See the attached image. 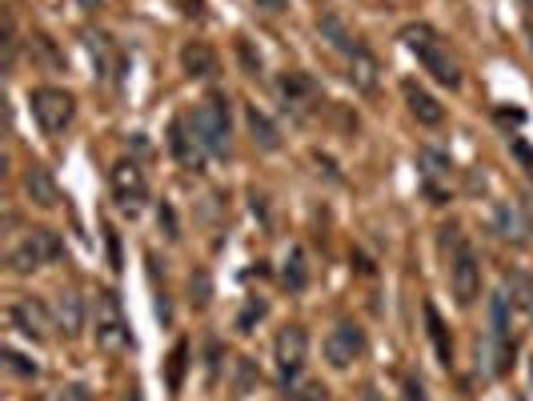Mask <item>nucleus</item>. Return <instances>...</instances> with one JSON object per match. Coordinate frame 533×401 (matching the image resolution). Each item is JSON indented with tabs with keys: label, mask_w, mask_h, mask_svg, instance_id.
I'll return each mask as SVG.
<instances>
[{
	"label": "nucleus",
	"mask_w": 533,
	"mask_h": 401,
	"mask_svg": "<svg viewBox=\"0 0 533 401\" xmlns=\"http://www.w3.org/2000/svg\"><path fill=\"white\" fill-rule=\"evenodd\" d=\"M510 297L505 289H497L489 297V329L485 341H477V373L485 378H505L513 370V353H518V337H513V321H510Z\"/></svg>",
	"instance_id": "f257e3e1"
},
{
	"label": "nucleus",
	"mask_w": 533,
	"mask_h": 401,
	"mask_svg": "<svg viewBox=\"0 0 533 401\" xmlns=\"http://www.w3.org/2000/svg\"><path fill=\"white\" fill-rule=\"evenodd\" d=\"M401 45L417 57V65L425 68L441 89H461V68L450 57V45H445V37L433 29V24H425V21L406 24V29H401Z\"/></svg>",
	"instance_id": "f03ea898"
},
{
	"label": "nucleus",
	"mask_w": 533,
	"mask_h": 401,
	"mask_svg": "<svg viewBox=\"0 0 533 401\" xmlns=\"http://www.w3.org/2000/svg\"><path fill=\"white\" fill-rule=\"evenodd\" d=\"M188 129L197 133L201 149L209 157H229V141H233V109H229L225 92H209L188 117Z\"/></svg>",
	"instance_id": "7ed1b4c3"
},
{
	"label": "nucleus",
	"mask_w": 533,
	"mask_h": 401,
	"mask_svg": "<svg viewBox=\"0 0 533 401\" xmlns=\"http://www.w3.org/2000/svg\"><path fill=\"white\" fill-rule=\"evenodd\" d=\"M445 233V249H450V289H453V301L461 309L481 297V261H477V249L458 233V229H441Z\"/></svg>",
	"instance_id": "20e7f679"
},
{
	"label": "nucleus",
	"mask_w": 533,
	"mask_h": 401,
	"mask_svg": "<svg viewBox=\"0 0 533 401\" xmlns=\"http://www.w3.org/2000/svg\"><path fill=\"white\" fill-rule=\"evenodd\" d=\"M60 257H65V241H60L57 229H29V233L8 249V269H13L16 277H24V273H37Z\"/></svg>",
	"instance_id": "39448f33"
},
{
	"label": "nucleus",
	"mask_w": 533,
	"mask_h": 401,
	"mask_svg": "<svg viewBox=\"0 0 533 401\" xmlns=\"http://www.w3.org/2000/svg\"><path fill=\"white\" fill-rule=\"evenodd\" d=\"M92 337H97V345L105 349V353H120V349H128V318L125 309H120V297L113 289H100L97 301H92Z\"/></svg>",
	"instance_id": "423d86ee"
},
{
	"label": "nucleus",
	"mask_w": 533,
	"mask_h": 401,
	"mask_svg": "<svg viewBox=\"0 0 533 401\" xmlns=\"http://www.w3.org/2000/svg\"><path fill=\"white\" fill-rule=\"evenodd\" d=\"M309 362V334L305 326H285L273 341V370H277V386L293 394L301 373H305Z\"/></svg>",
	"instance_id": "0eeeda50"
},
{
	"label": "nucleus",
	"mask_w": 533,
	"mask_h": 401,
	"mask_svg": "<svg viewBox=\"0 0 533 401\" xmlns=\"http://www.w3.org/2000/svg\"><path fill=\"white\" fill-rule=\"evenodd\" d=\"M29 105H32V117H37V125H40V133L45 136H60L76 117L73 92L57 89V84H40V89H32Z\"/></svg>",
	"instance_id": "6e6552de"
},
{
	"label": "nucleus",
	"mask_w": 533,
	"mask_h": 401,
	"mask_svg": "<svg viewBox=\"0 0 533 401\" xmlns=\"http://www.w3.org/2000/svg\"><path fill=\"white\" fill-rule=\"evenodd\" d=\"M325 362L333 365V370H349L354 362H361L369 349V337L365 329L357 326V321H337V326L325 334Z\"/></svg>",
	"instance_id": "1a4fd4ad"
},
{
	"label": "nucleus",
	"mask_w": 533,
	"mask_h": 401,
	"mask_svg": "<svg viewBox=\"0 0 533 401\" xmlns=\"http://www.w3.org/2000/svg\"><path fill=\"white\" fill-rule=\"evenodd\" d=\"M109 185H113V201L120 213L136 217L144 209V197H149V181H144V169L136 161H117L113 173H109Z\"/></svg>",
	"instance_id": "9d476101"
},
{
	"label": "nucleus",
	"mask_w": 533,
	"mask_h": 401,
	"mask_svg": "<svg viewBox=\"0 0 533 401\" xmlns=\"http://www.w3.org/2000/svg\"><path fill=\"white\" fill-rule=\"evenodd\" d=\"M8 326L29 341H48L57 321H53V309H48L40 297H16V301L8 305Z\"/></svg>",
	"instance_id": "9b49d317"
},
{
	"label": "nucleus",
	"mask_w": 533,
	"mask_h": 401,
	"mask_svg": "<svg viewBox=\"0 0 533 401\" xmlns=\"http://www.w3.org/2000/svg\"><path fill=\"white\" fill-rule=\"evenodd\" d=\"M277 97H281V105L293 109V113H309V109L321 100V89H317V81L309 73L293 68V73H285L277 81Z\"/></svg>",
	"instance_id": "f8f14e48"
},
{
	"label": "nucleus",
	"mask_w": 533,
	"mask_h": 401,
	"mask_svg": "<svg viewBox=\"0 0 533 401\" xmlns=\"http://www.w3.org/2000/svg\"><path fill=\"white\" fill-rule=\"evenodd\" d=\"M401 97H406V105H409V113H414V121L417 125H441L445 121V105L433 97V92L425 89V84H417V81H401Z\"/></svg>",
	"instance_id": "ddd939ff"
},
{
	"label": "nucleus",
	"mask_w": 533,
	"mask_h": 401,
	"mask_svg": "<svg viewBox=\"0 0 533 401\" xmlns=\"http://www.w3.org/2000/svg\"><path fill=\"white\" fill-rule=\"evenodd\" d=\"M169 149H173V157H177L185 169H201L205 157H209V153L201 149V141H197V133L188 129L185 117H177V121L169 125Z\"/></svg>",
	"instance_id": "4468645a"
},
{
	"label": "nucleus",
	"mask_w": 533,
	"mask_h": 401,
	"mask_svg": "<svg viewBox=\"0 0 533 401\" xmlns=\"http://www.w3.org/2000/svg\"><path fill=\"white\" fill-rule=\"evenodd\" d=\"M317 37L325 40V45L333 48V53H341L349 61L354 53H361V45H357V37L349 32V24L341 21L337 13H325V16H317Z\"/></svg>",
	"instance_id": "2eb2a0df"
},
{
	"label": "nucleus",
	"mask_w": 533,
	"mask_h": 401,
	"mask_svg": "<svg viewBox=\"0 0 533 401\" xmlns=\"http://www.w3.org/2000/svg\"><path fill=\"white\" fill-rule=\"evenodd\" d=\"M24 193H29V201L40 205V209H57V205H60V189H57L53 177H48L45 165H29V169H24Z\"/></svg>",
	"instance_id": "dca6fc26"
},
{
	"label": "nucleus",
	"mask_w": 533,
	"mask_h": 401,
	"mask_svg": "<svg viewBox=\"0 0 533 401\" xmlns=\"http://www.w3.org/2000/svg\"><path fill=\"white\" fill-rule=\"evenodd\" d=\"M494 233L502 241H513V245H526V233H529V217L513 205H497L494 209Z\"/></svg>",
	"instance_id": "f3484780"
},
{
	"label": "nucleus",
	"mask_w": 533,
	"mask_h": 401,
	"mask_svg": "<svg viewBox=\"0 0 533 401\" xmlns=\"http://www.w3.org/2000/svg\"><path fill=\"white\" fill-rule=\"evenodd\" d=\"M84 45H89V57H92V65H97V76L100 81H109L113 68L120 65V53H117L113 37H109V32H84Z\"/></svg>",
	"instance_id": "a211bd4d"
},
{
	"label": "nucleus",
	"mask_w": 533,
	"mask_h": 401,
	"mask_svg": "<svg viewBox=\"0 0 533 401\" xmlns=\"http://www.w3.org/2000/svg\"><path fill=\"white\" fill-rule=\"evenodd\" d=\"M425 326H429V341H433L437 362L450 370V365H453V337H450V326L441 321V313H437L433 301H425Z\"/></svg>",
	"instance_id": "6ab92c4d"
},
{
	"label": "nucleus",
	"mask_w": 533,
	"mask_h": 401,
	"mask_svg": "<svg viewBox=\"0 0 533 401\" xmlns=\"http://www.w3.org/2000/svg\"><path fill=\"white\" fill-rule=\"evenodd\" d=\"M505 297H510L513 309L526 313V321H533V277L526 269L505 273Z\"/></svg>",
	"instance_id": "aec40b11"
},
{
	"label": "nucleus",
	"mask_w": 533,
	"mask_h": 401,
	"mask_svg": "<svg viewBox=\"0 0 533 401\" xmlns=\"http://www.w3.org/2000/svg\"><path fill=\"white\" fill-rule=\"evenodd\" d=\"M245 125H249V133H253V144H261L265 153H277V149H281V133H277V125H273L257 105H249V109H245Z\"/></svg>",
	"instance_id": "412c9836"
},
{
	"label": "nucleus",
	"mask_w": 533,
	"mask_h": 401,
	"mask_svg": "<svg viewBox=\"0 0 533 401\" xmlns=\"http://www.w3.org/2000/svg\"><path fill=\"white\" fill-rule=\"evenodd\" d=\"M180 65H185L188 76H213L217 73V53L205 40H193V45L180 48Z\"/></svg>",
	"instance_id": "4be33fe9"
},
{
	"label": "nucleus",
	"mask_w": 533,
	"mask_h": 401,
	"mask_svg": "<svg viewBox=\"0 0 533 401\" xmlns=\"http://www.w3.org/2000/svg\"><path fill=\"white\" fill-rule=\"evenodd\" d=\"M349 81H354V89H361V92L377 89V61H373L369 48H361V53L349 57Z\"/></svg>",
	"instance_id": "5701e85b"
},
{
	"label": "nucleus",
	"mask_w": 533,
	"mask_h": 401,
	"mask_svg": "<svg viewBox=\"0 0 533 401\" xmlns=\"http://www.w3.org/2000/svg\"><path fill=\"white\" fill-rule=\"evenodd\" d=\"M57 321H60V329H65L68 337L81 334V326H84V305H81V297H76V293H60V301H57Z\"/></svg>",
	"instance_id": "b1692460"
},
{
	"label": "nucleus",
	"mask_w": 533,
	"mask_h": 401,
	"mask_svg": "<svg viewBox=\"0 0 533 401\" xmlns=\"http://www.w3.org/2000/svg\"><path fill=\"white\" fill-rule=\"evenodd\" d=\"M281 281H285V289H293V293H301V289L309 285L305 249H289V257H285V269H281Z\"/></svg>",
	"instance_id": "393cba45"
},
{
	"label": "nucleus",
	"mask_w": 533,
	"mask_h": 401,
	"mask_svg": "<svg viewBox=\"0 0 533 401\" xmlns=\"http://www.w3.org/2000/svg\"><path fill=\"white\" fill-rule=\"evenodd\" d=\"M417 165H421V177H425L429 185H433L437 177H450V157H445L441 149H421Z\"/></svg>",
	"instance_id": "a878e982"
},
{
	"label": "nucleus",
	"mask_w": 533,
	"mask_h": 401,
	"mask_svg": "<svg viewBox=\"0 0 533 401\" xmlns=\"http://www.w3.org/2000/svg\"><path fill=\"white\" fill-rule=\"evenodd\" d=\"M269 313V305H265V297H249L245 301V309H240V318H237V334H253V326Z\"/></svg>",
	"instance_id": "bb28decb"
},
{
	"label": "nucleus",
	"mask_w": 533,
	"mask_h": 401,
	"mask_svg": "<svg viewBox=\"0 0 533 401\" xmlns=\"http://www.w3.org/2000/svg\"><path fill=\"white\" fill-rule=\"evenodd\" d=\"M185 357H188V341H177L173 357H169V389H180V373H185Z\"/></svg>",
	"instance_id": "cd10ccee"
},
{
	"label": "nucleus",
	"mask_w": 533,
	"mask_h": 401,
	"mask_svg": "<svg viewBox=\"0 0 533 401\" xmlns=\"http://www.w3.org/2000/svg\"><path fill=\"white\" fill-rule=\"evenodd\" d=\"M237 57H240V65H245L249 76H261V53H253V45H249L245 37H237Z\"/></svg>",
	"instance_id": "c85d7f7f"
},
{
	"label": "nucleus",
	"mask_w": 533,
	"mask_h": 401,
	"mask_svg": "<svg viewBox=\"0 0 533 401\" xmlns=\"http://www.w3.org/2000/svg\"><path fill=\"white\" fill-rule=\"evenodd\" d=\"M4 362H8V370L21 373V378H37V365H32L29 357H21L16 349H4Z\"/></svg>",
	"instance_id": "c756f323"
},
{
	"label": "nucleus",
	"mask_w": 533,
	"mask_h": 401,
	"mask_svg": "<svg viewBox=\"0 0 533 401\" xmlns=\"http://www.w3.org/2000/svg\"><path fill=\"white\" fill-rule=\"evenodd\" d=\"M401 389H406V401H429V394H425V381H421L417 373H409V378H406V386H401Z\"/></svg>",
	"instance_id": "7c9ffc66"
},
{
	"label": "nucleus",
	"mask_w": 533,
	"mask_h": 401,
	"mask_svg": "<svg viewBox=\"0 0 533 401\" xmlns=\"http://www.w3.org/2000/svg\"><path fill=\"white\" fill-rule=\"evenodd\" d=\"M510 149H513V157H518L521 165H526V173L533 177V149H529V144L521 141V136H513V141H510Z\"/></svg>",
	"instance_id": "2f4dec72"
},
{
	"label": "nucleus",
	"mask_w": 533,
	"mask_h": 401,
	"mask_svg": "<svg viewBox=\"0 0 533 401\" xmlns=\"http://www.w3.org/2000/svg\"><path fill=\"white\" fill-rule=\"evenodd\" d=\"M297 401H333V397H329V389H325L321 381H313V386H305V389H301Z\"/></svg>",
	"instance_id": "473e14b6"
},
{
	"label": "nucleus",
	"mask_w": 533,
	"mask_h": 401,
	"mask_svg": "<svg viewBox=\"0 0 533 401\" xmlns=\"http://www.w3.org/2000/svg\"><path fill=\"white\" fill-rule=\"evenodd\" d=\"M237 389L240 394H249V386H253V362H249V357H240V365H237Z\"/></svg>",
	"instance_id": "72a5a7b5"
},
{
	"label": "nucleus",
	"mask_w": 533,
	"mask_h": 401,
	"mask_svg": "<svg viewBox=\"0 0 533 401\" xmlns=\"http://www.w3.org/2000/svg\"><path fill=\"white\" fill-rule=\"evenodd\" d=\"M180 13L193 16V21H205V0H177Z\"/></svg>",
	"instance_id": "f704fd0d"
},
{
	"label": "nucleus",
	"mask_w": 533,
	"mask_h": 401,
	"mask_svg": "<svg viewBox=\"0 0 533 401\" xmlns=\"http://www.w3.org/2000/svg\"><path fill=\"white\" fill-rule=\"evenodd\" d=\"M253 4L261 8V13H273V16H277V13H285V8H289V0H253Z\"/></svg>",
	"instance_id": "c9c22d12"
},
{
	"label": "nucleus",
	"mask_w": 533,
	"mask_h": 401,
	"mask_svg": "<svg viewBox=\"0 0 533 401\" xmlns=\"http://www.w3.org/2000/svg\"><path fill=\"white\" fill-rule=\"evenodd\" d=\"M197 305H209V277L197 273Z\"/></svg>",
	"instance_id": "e433bc0d"
},
{
	"label": "nucleus",
	"mask_w": 533,
	"mask_h": 401,
	"mask_svg": "<svg viewBox=\"0 0 533 401\" xmlns=\"http://www.w3.org/2000/svg\"><path fill=\"white\" fill-rule=\"evenodd\" d=\"M60 401H89V394L81 386H68V389H60Z\"/></svg>",
	"instance_id": "4c0bfd02"
},
{
	"label": "nucleus",
	"mask_w": 533,
	"mask_h": 401,
	"mask_svg": "<svg viewBox=\"0 0 533 401\" xmlns=\"http://www.w3.org/2000/svg\"><path fill=\"white\" fill-rule=\"evenodd\" d=\"M73 4H76V8H84V13H97V8L105 4V0H73Z\"/></svg>",
	"instance_id": "58836bf2"
},
{
	"label": "nucleus",
	"mask_w": 533,
	"mask_h": 401,
	"mask_svg": "<svg viewBox=\"0 0 533 401\" xmlns=\"http://www.w3.org/2000/svg\"><path fill=\"white\" fill-rule=\"evenodd\" d=\"M529 386H533V357H529Z\"/></svg>",
	"instance_id": "ea45409f"
},
{
	"label": "nucleus",
	"mask_w": 533,
	"mask_h": 401,
	"mask_svg": "<svg viewBox=\"0 0 533 401\" xmlns=\"http://www.w3.org/2000/svg\"><path fill=\"white\" fill-rule=\"evenodd\" d=\"M521 4H526V8H529V13H533V0H521Z\"/></svg>",
	"instance_id": "a19ab883"
},
{
	"label": "nucleus",
	"mask_w": 533,
	"mask_h": 401,
	"mask_svg": "<svg viewBox=\"0 0 533 401\" xmlns=\"http://www.w3.org/2000/svg\"><path fill=\"white\" fill-rule=\"evenodd\" d=\"M529 53H533V32H529Z\"/></svg>",
	"instance_id": "79ce46f5"
},
{
	"label": "nucleus",
	"mask_w": 533,
	"mask_h": 401,
	"mask_svg": "<svg viewBox=\"0 0 533 401\" xmlns=\"http://www.w3.org/2000/svg\"><path fill=\"white\" fill-rule=\"evenodd\" d=\"M128 401H141V397H128Z\"/></svg>",
	"instance_id": "37998d69"
},
{
	"label": "nucleus",
	"mask_w": 533,
	"mask_h": 401,
	"mask_svg": "<svg viewBox=\"0 0 533 401\" xmlns=\"http://www.w3.org/2000/svg\"><path fill=\"white\" fill-rule=\"evenodd\" d=\"M29 401H37V397H29Z\"/></svg>",
	"instance_id": "c03bdc74"
}]
</instances>
